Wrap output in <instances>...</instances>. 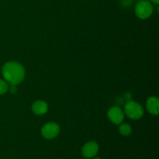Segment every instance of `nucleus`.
Instances as JSON below:
<instances>
[{
	"instance_id": "nucleus-1",
	"label": "nucleus",
	"mask_w": 159,
	"mask_h": 159,
	"mask_svg": "<svg viewBox=\"0 0 159 159\" xmlns=\"http://www.w3.org/2000/svg\"><path fill=\"white\" fill-rule=\"evenodd\" d=\"M2 73L6 82L12 85H16L25 78V68L21 64L16 61H9L5 64Z\"/></svg>"
},
{
	"instance_id": "nucleus-2",
	"label": "nucleus",
	"mask_w": 159,
	"mask_h": 159,
	"mask_svg": "<svg viewBox=\"0 0 159 159\" xmlns=\"http://www.w3.org/2000/svg\"><path fill=\"white\" fill-rule=\"evenodd\" d=\"M144 109L135 101H128L124 106V114L131 120H139L144 116Z\"/></svg>"
},
{
	"instance_id": "nucleus-3",
	"label": "nucleus",
	"mask_w": 159,
	"mask_h": 159,
	"mask_svg": "<svg viewBox=\"0 0 159 159\" xmlns=\"http://www.w3.org/2000/svg\"><path fill=\"white\" fill-rule=\"evenodd\" d=\"M153 6L148 0H139L135 6V13L141 20L149 18L153 13Z\"/></svg>"
},
{
	"instance_id": "nucleus-4",
	"label": "nucleus",
	"mask_w": 159,
	"mask_h": 159,
	"mask_svg": "<svg viewBox=\"0 0 159 159\" xmlns=\"http://www.w3.org/2000/svg\"><path fill=\"white\" fill-rule=\"evenodd\" d=\"M60 133V127L57 124L50 122L45 124L41 129V134L45 139L51 140L55 138Z\"/></svg>"
},
{
	"instance_id": "nucleus-5",
	"label": "nucleus",
	"mask_w": 159,
	"mask_h": 159,
	"mask_svg": "<svg viewBox=\"0 0 159 159\" xmlns=\"http://www.w3.org/2000/svg\"><path fill=\"white\" fill-rule=\"evenodd\" d=\"M99 144L96 141H89L82 147V154L84 158L91 159L96 156L99 152Z\"/></svg>"
},
{
	"instance_id": "nucleus-6",
	"label": "nucleus",
	"mask_w": 159,
	"mask_h": 159,
	"mask_svg": "<svg viewBox=\"0 0 159 159\" xmlns=\"http://www.w3.org/2000/svg\"><path fill=\"white\" fill-rule=\"evenodd\" d=\"M124 112L118 107H111L107 113L109 120L114 124H120L124 121Z\"/></svg>"
},
{
	"instance_id": "nucleus-7",
	"label": "nucleus",
	"mask_w": 159,
	"mask_h": 159,
	"mask_svg": "<svg viewBox=\"0 0 159 159\" xmlns=\"http://www.w3.org/2000/svg\"><path fill=\"white\" fill-rule=\"evenodd\" d=\"M147 110L152 115L157 116L159 113V99L156 96H151L146 102Z\"/></svg>"
},
{
	"instance_id": "nucleus-8",
	"label": "nucleus",
	"mask_w": 159,
	"mask_h": 159,
	"mask_svg": "<svg viewBox=\"0 0 159 159\" xmlns=\"http://www.w3.org/2000/svg\"><path fill=\"white\" fill-rule=\"evenodd\" d=\"M32 110L35 114L43 115L48 112V106L47 102L43 100L36 101L33 103Z\"/></svg>"
},
{
	"instance_id": "nucleus-9",
	"label": "nucleus",
	"mask_w": 159,
	"mask_h": 159,
	"mask_svg": "<svg viewBox=\"0 0 159 159\" xmlns=\"http://www.w3.org/2000/svg\"><path fill=\"white\" fill-rule=\"evenodd\" d=\"M119 131L124 136H129L132 133V127L127 124H120L119 127Z\"/></svg>"
},
{
	"instance_id": "nucleus-10",
	"label": "nucleus",
	"mask_w": 159,
	"mask_h": 159,
	"mask_svg": "<svg viewBox=\"0 0 159 159\" xmlns=\"http://www.w3.org/2000/svg\"><path fill=\"white\" fill-rule=\"evenodd\" d=\"M9 89V85L7 82L2 79H0V95L5 94Z\"/></svg>"
},
{
	"instance_id": "nucleus-11",
	"label": "nucleus",
	"mask_w": 159,
	"mask_h": 159,
	"mask_svg": "<svg viewBox=\"0 0 159 159\" xmlns=\"http://www.w3.org/2000/svg\"><path fill=\"white\" fill-rule=\"evenodd\" d=\"M151 2L155 5H158L159 3V0H151Z\"/></svg>"
},
{
	"instance_id": "nucleus-12",
	"label": "nucleus",
	"mask_w": 159,
	"mask_h": 159,
	"mask_svg": "<svg viewBox=\"0 0 159 159\" xmlns=\"http://www.w3.org/2000/svg\"><path fill=\"white\" fill-rule=\"evenodd\" d=\"M93 159H102L101 158H99V157H94V158H93Z\"/></svg>"
},
{
	"instance_id": "nucleus-13",
	"label": "nucleus",
	"mask_w": 159,
	"mask_h": 159,
	"mask_svg": "<svg viewBox=\"0 0 159 159\" xmlns=\"http://www.w3.org/2000/svg\"><path fill=\"white\" fill-rule=\"evenodd\" d=\"M138 1H139V0H138Z\"/></svg>"
}]
</instances>
